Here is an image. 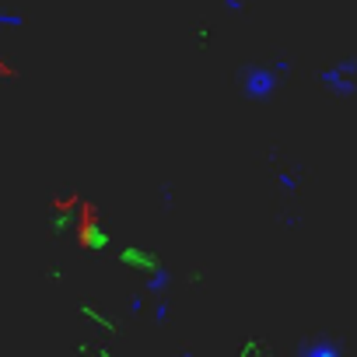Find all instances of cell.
<instances>
[{
  "instance_id": "6da1fadb",
  "label": "cell",
  "mask_w": 357,
  "mask_h": 357,
  "mask_svg": "<svg viewBox=\"0 0 357 357\" xmlns=\"http://www.w3.org/2000/svg\"><path fill=\"white\" fill-rule=\"evenodd\" d=\"M301 357H340V350L333 343H312V347L301 350Z\"/></svg>"
},
{
  "instance_id": "7a4b0ae2",
  "label": "cell",
  "mask_w": 357,
  "mask_h": 357,
  "mask_svg": "<svg viewBox=\"0 0 357 357\" xmlns=\"http://www.w3.org/2000/svg\"><path fill=\"white\" fill-rule=\"evenodd\" d=\"M18 22H22L18 15H0V25H18Z\"/></svg>"
},
{
  "instance_id": "3957f363",
  "label": "cell",
  "mask_w": 357,
  "mask_h": 357,
  "mask_svg": "<svg viewBox=\"0 0 357 357\" xmlns=\"http://www.w3.org/2000/svg\"><path fill=\"white\" fill-rule=\"evenodd\" d=\"M183 357H193V354H183Z\"/></svg>"
}]
</instances>
